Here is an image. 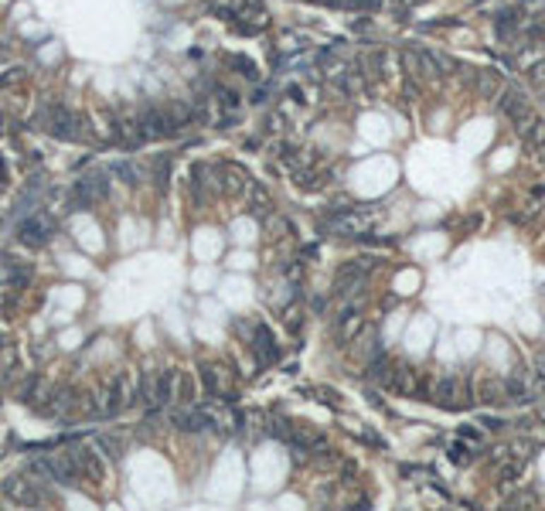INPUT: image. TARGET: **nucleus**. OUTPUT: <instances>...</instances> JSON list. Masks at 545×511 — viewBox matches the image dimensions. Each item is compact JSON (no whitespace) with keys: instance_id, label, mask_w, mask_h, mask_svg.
<instances>
[{"instance_id":"32","label":"nucleus","mask_w":545,"mask_h":511,"mask_svg":"<svg viewBox=\"0 0 545 511\" xmlns=\"http://www.w3.org/2000/svg\"><path fill=\"white\" fill-rule=\"evenodd\" d=\"M24 82V68H7L4 76H0V92H7V89H14Z\"/></svg>"},{"instance_id":"33","label":"nucleus","mask_w":545,"mask_h":511,"mask_svg":"<svg viewBox=\"0 0 545 511\" xmlns=\"http://www.w3.org/2000/svg\"><path fill=\"white\" fill-rule=\"evenodd\" d=\"M402 65H406V76H409V79L423 76V72H419V52H412V48H406V52H402Z\"/></svg>"},{"instance_id":"1","label":"nucleus","mask_w":545,"mask_h":511,"mask_svg":"<svg viewBox=\"0 0 545 511\" xmlns=\"http://www.w3.org/2000/svg\"><path fill=\"white\" fill-rule=\"evenodd\" d=\"M35 123L48 137L65 140V143H89L92 140V130H89L85 116H78L76 109H68L65 102H44L38 109V116H35Z\"/></svg>"},{"instance_id":"25","label":"nucleus","mask_w":545,"mask_h":511,"mask_svg":"<svg viewBox=\"0 0 545 511\" xmlns=\"http://www.w3.org/2000/svg\"><path fill=\"white\" fill-rule=\"evenodd\" d=\"M505 392L511 395V402H535V389L528 385L525 378H508Z\"/></svg>"},{"instance_id":"39","label":"nucleus","mask_w":545,"mask_h":511,"mask_svg":"<svg viewBox=\"0 0 545 511\" xmlns=\"http://www.w3.org/2000/svg\"><path fill=\"white\" fill-rule=\"evenodd\" d=\"M358 440H365V443H371V447H382V436H375L371 430H361L358 433Z\"/></svg>"},{"instance_id":"23","label":"nucleus","mask_w":545,"mask_h":511,"mask_svg":"<svg viewBox=\"0 0 545 511\" xmlns=\"http://www.w3.org/2000/svg\"><path fill=\"white\" fill-rule=\"evenodd\" d=\"M337 89L345 92V96H354V92H361V85H365V79H361V65H351V68H345V72H337Z\"/></svg>"},{"instance_id":"13","label":"nucleus","mask_w":545,"mask_h":511,"mask_svg":"<svg viewBox=\"0 0 545 511\" xmlns=\"http://www.w3.org/2000/svg\"><path fill=\"white\" fill-rule=\"evenodd\" d=\"M498 106H501V113H505V116L511 119V123H515L518 130H522V126H525L528 119L535 116L522 89H505V92H501V102H498Z\"/></svg>"},{"instance_id":"21","label":"nucleus","mask_w":545,"mask_h":511,"mask_svg":"<svg viewBox=\"0 0 545 511\" xmlns=\"http://www.w3.org/2000/svg\"><path fill=\"white\" fill-rule=\"evenodd\" d=\"M270 208H272L270 191H266L259 181H253V184H249V212H253L256 218H266L270 215Z\"/></svg>"},{"instance_id":"16","label":"nucleus","mask_w":545,"mask_h":511,"mask_svg":"<svg viewBox=\"0 0 545 511\" xmlns=\"http://www.w3.org/2000/svg\"><path fill=\"white\" fill-rule=\"evenodd\" d=\"M218 177H222V181H218V188H222L225 195L249 191V184H253V181H249V174H246L239 164H222V167H218Z\"/></svg>"},{"instance_id":"47","label":"nucleus","mask_w":545,"mask_h":511,"mask_svg":"<svg viewBox=\"0 0 545 511\" xmlns=\"http://www.w3.org/2000/svg\"><path fill=\"white\" fill-rule=\"evenodd\" d=\"M324 4H331V7H341V4H351V0H324Z\"/></svg>"},{"instance_id":"27","label":"nucleus","mask_w":545,"mask_h":511,"mask_svg":"<svg viewBox=\"0 0 545 511\" xmlns=\"http://www.w3.org/2000/svg\"><path fill=\"white\" fill-rule=\"evenodd\" d=\"M229 65H232V68H239V76H242V79H249V82H259V68H256V61H249L246 59V55H229Z\"/></svg>"},{"instance_id":"44","label":"nucleus","mask_w":545,"mask_h":511,"mask_svg":"<svg viewBox=\"0 0 545 511\" xmlns=\"http://www.w3.org/2000/svg\"><path fill=\"white\" fill-rule=\"evenodd\" d=\"M525 4V11H542L545 7V0H522Z\"/></svg>"},{"instance_id":"42","label":"nucleus","mask_w":545,"mask_h":511,"mask_svg":"<svg viewBox=\"0 0 545 511\" xmlns=\"http://www.w3.org/2000/svg\"><path fill=\"white\" fill-rule=\"evenodd\" d=\"M300 273H304L300 263H290V266H287V279H300Z\"/></svg>"},{"instance_id":"2","label":"nucleus","mask_w":545,"mask_h":511,"mask_svg":"<svg viewBox=\"0 0 545 511\" xmlns=\"http://www.w3.org/2000/svg\"><path fill=\"white\" fill-rule=\"evenodd\" d=\"M429 399H433L440 409L457 413V409H467L470 402H474V385H470L467 375L450 372V375H443V378H436V382H433Z\"/></svg>"},{"instance_id":"38","label":"nucleus","mask_w":545,"mask_h":511,"mask_svg":"<svg viewBox=\"0 0 545 511\" xmlns=\"http://www.w3.org/2000/svg\"><path fill=\"white\" fill-rule=\"evenodd\" d=\"M351 7H358V11H378L382 0H351Z\"/></svg>"},{"instance_id":"37","label":"nucleus","mask_w":545,"mask_h":511,"mask_svg":"<svg viewBox=\"0 0 545 511\" xmlns=\"http://www.w3.org/2000/svg\"><path fill=\"white\" fill-rule=\"evenodd\" d=\"M460 440H467L470 447H481V433L470 430V426H464V430H460Z\"/></svg>"},{"instance_id":"29","label":"nucleus","mask_w":545,"mask_h":511,"mask_svg":"<svg viewBox=\"0 0 545 511\" xmlns=\"http://www.w3.org/2000/svg\"><path fill=\"white\" fill-rule=\"evenodd\" d=\"M109 174H116L119 181H123V184H130V188H133V184H140V171H136L133 164H126V160L113 164V167H109Z\"/></svg>"},{"instance_id":"41","label":"nucleus","mask_w":545,"mask_h":511,"mask_svg":"<svg viewBox=\"0 0 545 511\" xmlns=\"http://www.w3.org/2000/svg\"><path fill=\"white\" fill-rule=\"evenodd\" d=\"M481 423H484L487 430H501V426H505V419H494V416H484Z\"/></svg>"},{"instance_id":"5","label":"nucleus","mask_w":545,"mask_h":511,"mask_svg":"<svg viewBox=\"0 0 545 511\" xmlns=\"http://www.w3.org/2000/svg\"><path fill=\"white\" fill-rule=\"evenodd\" d=\"M375 225V212L371 208H337L328 218V232L341 239H361L369 236V229Z\"/></svg>"},{"instance_id":"46","label":"nucleus","mask_w":545,"mask_h":511,"mask_svg":"<svg viewBox=\"0 0 545 511\" xmlns=\"http://www.w3.org/2000/svg\"><path fill=\"white\" fill-rule=\"evenodd\" d=\"M4 184H7V164L0 160V188H4Z\"/></svg>"},{"instance_id":"20","label":"nucleus","mask_w":545,"mask_h":511,"mask_svg":"<svg viewBox=\"0 0 545 511\" xmlns=\"http://www.w3.org/2000/svg\"><path fill=\"white\" fill-rule=\"evenodd\" d=\"M474 85H477V92L484 99H498V92L505 89V79H501V72H494V68H481V72L474 76Z\"/></svg>"},{"instance_id":"7","label":"nucleus","mask_w":545,"mask_h":511,"mask_svg":"<svg viewBox=\"0 0 545 511\" xmlns=\"http://www.w3.org/2000/svg\"><path fill=\"white\" fill-rule=\"evenodd\" d=\"M55 236V222L52 215H44V212H31L28 218H20L18 225V242L20 246H28V249H41V246H48Z\"/></svg>"},{"instance_id":"3","label":"nucleus","mask_w":545,"mask_h":511,"mask_svg":"<svg viewBox=\"0 0 545 511\" xmlns=\"http://www.w3.org/2000/svg\"><path fill=\"white\" fill-rule=\"evenodd\" d=\"M4 494H7L14 505H24V508H44V505H52V494L44 491V484L35 477V471L7 477V481H4Z\"/></svg>"},{"instance_id":"49","label":"nucleus","mask_w":545,"mask_h":511,"mask_svg":"<svg viewBox=\"0 0 545 511\" xmlns=\"http://www.w3.org/2000/svg\"><path fill=\"white\" fill-rule=\"evenodd\" d=\"M539 154H542V164H545V143H542V147H539Z\"/></svg>"},{"instance_id":"45","label":"nucleus","mask_w":545,"mask_h":511,"mask_svg":"<svg viewBox=\"0 0 545 511\" xmlns=\"http://www.w3.org/2000/svg\"><path fill=\"white\" fill-rule=\"evenodd\" d=\"M290 96L297 99V102H304V89H297V85H290Z\"/></svg>"},{"instance_id":"10","label":"nucleus","mask_w":545,"mask_h":511,"mask_svg":"<svg viewBox=\"0 0 545 511\" xmlns=\"http://www.w3.org/2000/svg\"><path fill=\"white\" fill-rule=\"evenodd\" d=\"M68 457L76 464V471L82 477H89L92 484H102L106 481V464H102V453L92 447V443H72L68 447Z\"/></svg>"},{"instance_id":"28","label":"nucleus","mask_w":545,"mask_h":511,"mask_svg":"<svg viewBox=\"0 0 545 511\" xmlns=\"http://www.w3.org/2000/svg\"><path fill=\"white\" fill-rule=\"evenodd\" d=\"M358 351L365 354V358H375V354L382 351V348H378V331H375V327H365V337L358 335Z\"/></svg>"},{"instance_id":"36","label":"nucleus","mask_w":545,"mask_h":511,"mask_svg":"<svg viewBox=\"0 0 545 511\" xmlns=\"http://www.w3.org/2000/svg\"><path fill=\"white\" fill-rule=\"evenodd\" d=\"M508 505H511V508H535L539 498H535L532 491H518L515 498H508Z\"/></svg>"},{"instance_id":"19","label":"nucleus","mask_w":545,"mask_h":511,"mask_svg":"<svg viewBox=\"0 0 545 511\" xmlns=\"http://www.w3.org/2000/svg\"><path fill=\"white\" fill-rule=\"evenodd\" d=\"M164 109H167L171 123H174L181 133H184V130H188V126H191V123L198 119V116H195V106H188L184 99H167V102H164Z\"/></svg>"},{"instance_id":"6","label":"nucleus","mask_w":545,"mask_h":511,"mask_svg":"<svg viewBox=\"0 0 545 511\" xmlns=\"http://www.w3.org/2000/svg\"><path fill=\"white\" fill-rule=\"evenodd\" d=\"M31 471L41 474V477H48V481H55V484H61V488H76L78 477H82V474L76 471V464H72L68 450L44 453V457H38V460L31 464Z\"/></svg>"},{"instance_id":"34","label":"nucleus","mask_w":545,"mask_h":511,"mask_svg":"<svg viewBox=\"0 0 545 511\" xmlns=\"http://www.w3.org/2000/svg\"><path fill=\"white\" fill-rule=\"evenodd\" d=\"M99 447L106 450V457H113V460L123 457V443H119L116 436H99Z\"/></svg>"},{"instance_id":"14","label":"nucleus","mask_w":545,"mask_h":511,"mask_svg":"<svg viewBox=\"0 0 545 511\" xmlns=\"http://www.w3.org/2000/svg\"><path fill=\"white\" fill-rule=\"evenodd\" d=\"M201 382L212 399H222V402H235V392L229 389V372L222 365H201Z\"/></svg>"},{"instance_id":"12","label":"nucleus","mask_w":545,"mask_h":511,"mask_svg":"<svg viewBox=\"0 0 545 511\" xmlns=\"http://www.w3.org/2000/svg\"><path fill=\"white\" fill-rule=\"evenodd\" d=\"M389 389L392 392H399V395H426V375L423 372H416L412 365H395L392 368V382H389Z\"/></svg>"},{"instance_id":"22","label":"nucleus","mask_w":545,"mask_h":511,"mask_svg":"<svg viewBox=\"0 0 545 511\" xmlns=\"http://www.w3.org/2000/svg\"><path fill=\"white\" fill-rule=\"evenodd\" d=\"M518 133H522V140H525L528 150H539V147L545 143V119L542 116H532L525 126L518 130Z\"/></svg>"},{"instance_id":"48","label":"nucleus","mask_w":545,"mask_h":511,"mask_svg":"<svg viewBox=\"0 0 545 511\" xmlns=\"http://www.w3.org/2000/svg\"><path fill=\"white\" fill-rule=\"evenodd\" d=\"M0 61H7V48H4V41H0Z\"/></svg>"},{"instance_id":"8","label":"nucleus","mask_w":545,"mask_h":511,"mask_svg":"<svg viewBox=\"0 0 545 511\" xmlns=\"http://www.w3.org/2000/svg\"><path fill=\"white\" fill-rule=\"evenodd\" d=\"M136 116H140V126H143L147 140H164V137H177L181 133L174 123H171V116H167L164 102H143Z\"/></svg>"},{"instance_id":"40","label":"nucleus","mask_w":545,"mask_h":511,"mask_svg":"<svg viewBox=\"0 0 545 511\" xmlns=\"http://www.w3.org/2000/svg\"><path fill=\"white\" fill-rule=\"evenodd\" d=\"M287 327H290L293 335L300 331V314H297V311H290V314H287Z\"/></svg>"},{"instance_id":"35","label":"nucleus","mask_w":545,"mask_h":511,"mask_svg":"<svg viewBox=\"0 0 545 511\" xmlns=\"http://www.w3.org/2000/svg\"><path fill=\"white\" fill-rule=\"evenodd\" d=\"M494 392H498V382H494V378H481V389H477V399H481V402H498V399H494Z\"/></svg>"},{"instance_id":"43","label":"nucleus","mask_w":545,"mask_h":511,"mask_svg":"<svg viewBox=\"0 0 545 511\" xmlns=\"http://www.w3.org/2000/svg\"><path fill=\"white\" fill-rule=\"evenodd\" d=\"M532 79H535V82H545V61H542V65H535V68H532Z\"/></svg>"},{"instance_id":"26","label":"nucleus","mask_w":545,"mask_h":511,"mask_svg":"<svg viewBox=\"0 0 545 511\" xmlns=\"http://www.w3.org/2000/svg\"><path fill=\"white\" fill-rule=\"evenodd\" d=\"M215 102H218L225 113H239V106H242L239 92H235V89H225V85H218V89H215Z\"/></svg>"},{"instance_id":"18","label":"nucleus","mask_w":545,"mask_h":511,"mask_svg":"<svg viewBox=\"0 0 545 511\" xmlns=\"http://www.w3.org/2000/svg\"><path fill=\"white\" fill-rule=\"evenodd\" d=\"M177 375L174 368H164V372H157V409L160 406H171L177 399Z\"/></svg>"},{"instance_id":"17","label":"nucleus","mask_w":545,"mask_h":511,"mask_svg":"<svg viewBox=\"0 0 545 511\" xmlns=\"http://www.w3.org/2000/svg\"><path fill=\"white\" fill-rule=\"evenodd\" d=\"M253 351L259 354V361H263V365H270V361H276V358H280L276 337H272V331L266 327V324H256V327H253Z\"/></svg>"},{"instance_id":"15","label":"nucleus","mask_w":545,"mask_h":511,"mask_svg":"<svg viewBox=\"0 0 545 511\" xmlns=\"http://www.w3.org/2000/svg\"><path fill=\"white\" fill-rule=\"evenodd\" d=\"M171 423H174L181 433H201L215 426L212 413H205V409H198V406H184V409H174L171 413Z\"/></svg>"},{"instance_id":"9","label":"nucleus","mask_w":545,"mask_h":511,"mask_svg":"<svg viewBox=\"0 0 545 511\" xmlns=\"http://www.w3.org/2000/svg\"><path fill=\"white\" fill-rule=\"evenodd\" d=\"M72 198H76V208H92L99 201H106L109 198V174L96 171V174L78 177L76 188H72Z\"/></svg>"},{"instance_id":"11","label":"nucleus","mask_w":545,"mask_h":511,"mask_svg":"<svg viewBox=\"0 0 545 511\" xmlns=\"http://www.w3.org/2000/svg\"><path fill=\"white\" fill-rule=\"evenodd\" d=\"M337 341L341 344H351V341H358V335L365 331V320H361V300H354L351 296L348 303L337 311Z\"/></svg>"},{"instance_id":"30","label":"nucleus","mask_w":545,"mask_h":511,"mask_svg":"<svg viewBox=\"0 0 545 511\" xmlns=\"http://www.w3.org/2000/svg\"><path fill=\"white\" fill-rule=\"evenodd\" d=\"M474 457H477V453H470L467 440H464V443H453V447H450V460H453V464H460V467H464V464H470Z\"/></svg>"},{"instance_id":"31","label":"nucleus","mask_w":545,"mask_h":511,"mask_svg":"<svg viewBox=\"0 0 545 511\" xmlns=\"http://www.w3.org/2000/svg\"><path fill=\"white\" fill-rule=\"evenodd\" d=\"M167 174H171V157H157L154 160V177H157V188H160V191L167 188Z\"/></svg>"},{"instance_id":"24","label":"nucleus","mask_w":545,"mask_h":511,"mask_svg":"<svg viewBox=\"0 0 545 511\" xmlns=\"http://www.w3.org/2000/svg\"><path fill=\"white\" fill-rule=\"evenodd\" d=\"M392 368H395V365L389 361V354H385V351H378L375 358H371V365H369V378H375L378 385H385V389H389V382H392Z\"/></svg>"},{"instance_id":"4","label":"nucleus","mask_w":545,"mask_h":511,"mask_svg":"<svg viewBox=\"0 0 545 511\" xmlns=\"http://www.w3.org/2000/svg\"><path fill=\"white\" fill-rule=\"evenodd\" d=\"M140 399V389L130 382L126 372H116L109 378V385L102 389V402H99V416H119L126 406H133Z\"/></svg>"}]
</instances>
